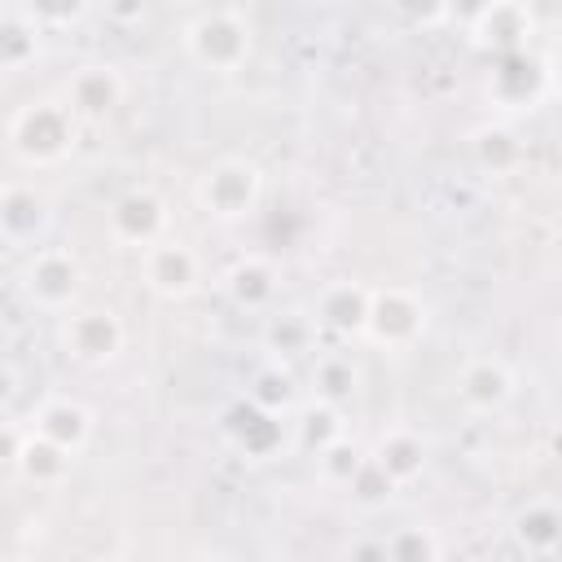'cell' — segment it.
Listing matches in <instances>:
<instances>
[{"label":"cell","instance_id":"obj_25","mask_svg":"<svg viewBox=\"0 0 562 562\" xmlns=\"http://www.w3.org/2000/svg\"><path fill=\"white\" fill-rule=\"evenodd\" d=\"M268 351L272 356H303V351H312V338H316V316H299V312H281V316H272V325H268Z\"/></svg>","mask_w":562,"mask_h":562},{"label":"cell","instance_id":"obj_11","mask_svg":"<svg viewBox=\"0 0 562 562\" xmlns=\"http://www.w3.org/2000/svg\"><path fill=\"white\" fill-rule=\"evenodd\" d=\"M162 228H167V206L149 189H132L110 206V237L123 241V246L145 250L162 237Z\"/></svg>","mask_w":562,"mask_h":562},{"label":"cell","instance_id":"obj_22","mask_svg":"<svg viewBox=\"0 0 562 562\" xmlns=\"http://www.w3.org/2000/svg\"><path fill=\"white\" fill-rule=\"evenodd\" d=\"M395 492H400V483L391 479V470L369 452L364 461H360V470L351 474V483H347V496H351V505H360L364 514H373V509H386L391 501H395Z\"/></svg>","mask_w":562,"mask_h":562},{"label":"cell","instance_id":"obj_32","mask_svg":"<svg viewBox=\"0 0 562 562\" xmlns=\"http://www.w3.org/2000/svg\"><path fill=\"white\" fill-rule=\"evenodd\" d=\"M145 4H149V0H101L105 18H110L114 26H136V22L145 18Z\"/></svg>","mask_w":562,"mask_h":562},{"label":"cell","instance_id":"obj_6","mask_svg":"<svg viewBox=\"0 0 562 562\" xmlns=\"http://www.w3.org/2000/svg\"><path fill=\"white\" fill-rule=\"evenodd\" d=\"M364 334L386 351H408L426 334V303L408 285H382L373 290Z\"/></svg>","mask_w":562,"mask_h":562},{"label":"cell","instance_id":"obj_20","mask_svg":"<svg viewBox=\"0 0 562 562\" xmlns=\"http://www.w3.org/2000/svg\"><path fill=\"white\" fill-rule=\"evenodd\" d=\"M356 386H360V369H356V360L347 351H321L312 360V391H316V400L342 404V400L356 395Z\"/></svg>","mask_w":562,"mask_h":562},{"label":"cell","instance_id":"obj_28","mask_svg":"<svg viewBox=\"0 0 562 562\" xmlns=\"http://www.w3.org/2000/svg\"><path fill=\"white\" fill-rule=\"evenodd\" d=\"M474 158H479V167H487V171H514L518 158H522V145H518V136H514L509 127H487V132H479V140H474Z\"/></svg>","mask_w":562,"mask_h":562},{"label":"cell","instance_id":"obj_33","mask_svg":"<svg viewBox=\"0 0 562 562\" xmlns=\"http://www.w3.org/2000/svg\"><path fill=\"white\" fill-rule=\"evenodd\" d=\"M400 9H408L417 18H443V0H400Z\"/></svg>","mask_w":562,"mask_h":562},{"label":"cell","instance_id":"obj_16","mask_svg":"<svg viewBox=\"0 0 562 562\" xmlns=\"http://www.w3.org/2000/svg\"><path fill=\"white\" fill-rule=\"evenodd\" d=\"M277 268L263 255H246L224 272V290L241 312H268L277 303Z\"/></svg>","mask_w":562,"mask_h":562},{"label":"cell","instance_id":"obj_29","mask_svg":"<svg viewBox=\"0 0 562 562\" xmlns=\"http://www.w3.org/2000/svg\"><path fill=\"white\" fill-rule=\"evenodd\" d=\"M443 544L439 536H430V527H400L395 536H386V558L400 562H422V558H439Z\"/></svg>","mask_w":562,"mask_h":562},{"label":"cell","instance_id":"obj_10","mask_svg":"<svg viewBox=\"0 0 562 562\" xmlns=\"http://www.w3.org/2000/svg\"><path fill=\"white\" fill-rule=\"evenodd\" d=\"M514 391H518L514 369L501 356H474L457 373V395L470 413H501L514 400Z\"/></svg>","mask_w":562,"mask_h":562},{"label":"cell","instance_id":"obj_23","mask_svg":"<svg viewBox=\"0 0 562 562\" xmlns=\"http://www.w3.org/2000/svg\"><path fill=\"white\" fill-rule=\"evenodd\" d=\"M40 22H31L22 9H13L9 18H4V35H0V61H4V70L9 75H18V70H26L35 57H40Z\"/></svg>","mask_w":562,"mask_h":562},{"label":"cell","instance_id":"obj_26","mask_svg":"<svg viewBox=\"0 0 562 562\" xmlns=\"http://www.w3.org/2000/svg\"><path fill=\"white\" fill-rule=\"evenodd\" d=\"M338 435H347L338 404H329V400H312V404L303 408V417H299V439H303L312 452H321V448L334 443Z\"/></svg>","mask_w":562,"mask_h":562},{"label":"cell","instance_id":"obj_7","mask_svg":"<svg viewBox=\"0 0 562 562\" xmlns=\"http://www.w3.org/2000/svg\"><path fill=\"white\" fill-rule=\"evenodd\" d=\"M4 461H9V470H18L26 483H35V487H57V483H66V474H70V465H75V452L57 448L53 439L35 435L31 426L22 430L18 422H9V426H4Z\"/></svg>","mask_w":562,"mask_h":562},{"label":"cell","instance_id":"obj_34","mask_svg":"<svg viewBox=\"0 0 562 562\" xmlns=\"http://www.w3.org/2000/svg\"><path fill=\"white\" fill-rule=\"evenodd\" d=\"M176 4H193V0H176Z\"/></svg>","mask_w":562,"mask_h":562},{"label":"cell","instance_id":"obj_30","mask_svg":"<svg viewBox=\"0 0 562 562\" xmlns=\"http://www.w3.org/2000/svg\"><path fill=\"white\" fill-rule=\"evenodd\" d=\"M18 9L40 26H66L88 9V0H22Z\"/></svg>","mask_w":562,"mask_h":562},{"label":"cell","instance_id":"obj_15","mask_svg":"<svg viewBox=\"0 0 562 562\" xmlns=\"http://www.w3.org/2000/svg\"><path fill=\"white\" fill-rule=\"evenodd\" d=\"M531 35V9L522 0H492V9L470 26V40L479 48H492L496 57L501 53H522Z\"/></svg>","mask_w":562,"mask_h":562},{"label":"cell","instance_id":"obj_17","mask_svg":"<svg viewBox=\"0 0 562 562\" xmlns=\"http://www.w3.org/2000/svg\"><path fill=\"white\" fill-rule=\"evenodd\" d=\"M487 97L505 110H527L540 97V70L527 61V53H501L487 79Z\"/></svg>","mask_w":562,"mask_h":562},{"label":"cell","instance_id":"obj_4","mask_svg":"<svg viewBox=\"0 0 562 562\" xmlns=\"http://www.w3.org/2000/svg\"><path fill=\"white\" fill-rule=\"evenodd\" d=\"M79 281H83L79 259L66 246H40V250H31V259L22 268V294H26V303L40 307V312H48V316H61V312L75 307Z\"/></svg>","mask_w":562,"mask_h":562},{"label":"cell","instance_id":"obj_3","mask_svg":"<svg viewBox=\"0 0 562 562\" xmlns=\"http://www.w3.org/2000/svg\"><path fill=\"white\" fill-rule=\"evenodd\" d=\"M259 198H263V171L250 158H220L193 184V202L220 224L246 220L259 206Z\"/></svg>","mask_w":562,"mask_h":562},{"label":"cell","instance_id":"obj_12","mask_svg":"<svg viewBox=\"0 0 562 562\" xmlns=\"http://www.w3.org/2000/svg\"><path fill=\"white\" fill-rule=\"evenodd\" d=\"M31 430L79 457V452L88 448V439H92V413H88L79 400H70V395H48V400L35 404Z\"/></svg>","mask_w":562,"mask_h":562},{"label":"cell","instance_id":"obj_19","mask_svg":"<svg viewBox=\"0 0 562 562\" xmlns=\"http://www.w3.org/2000/svg\"><path fill=\"white\" fill-rule=\"evenodd\" d=\"M514 536L527 553L536 558H549L562 549V509L549 505V501H531L514 514Z\"/></svg>","mask_w":562,"mask_h":562},{"label":"cell","instance_id":"obj_1","mask_svg":"<svg viewBox=\"0 0 562 562\" xmlns=\"http://www.w3.org/2000/svg\"><path fill=\"white\" fill-rule=\"evenodd\" d=\"M75 127H79V119L66 105V97H35V101L18 105V114L9 119V149L22 162L48 167L70 154Z\"/></svg>","mask_w":562,"mask_h":562},{"label":"cell","instance_id":"obj_5","mask_svg":"<svg viewBox=\"0 0 562 562\" xmlns=\"http://www.w3.org/2000/svg\"><path fill=\"white\" fill-rule=\"evenodd\" d=\"M123 338H127V329H123L119 312H110V307H70V312H61V325H57L61 351L88 369L110 364L123 351Z\"/></svg>","mask_w":562,"mask_h":562},{"label":"cell","instance_id":"obj_18","mask_svg":"<svg viewBox=\"0 0 562 562\" xmlns=\"http://www.w3.org/2000/svg\"><path fill=\"white\" fill-rule=\"evenodd\" d=\"M369 452L391 470V479H395L400 487L413 483V479L426 470V439H422L417 430H408V426H391V430H382L378 443H373Z\"/></svg>","mask_w":562,"mask_h":562},{"label":"cell","instance_id":"obj_8","mask_svg":"<svg viewBox=\"0 0 562 562\" xmlns=\"http://www.w3.org/2000/svg\"><path fill=\"white\" fill-rule=\"evenodd\" d=\"M123 92H127V83H123V75H119V66H110V61H88V66H79L75 75H70V83H66V105L75 110V119L79 123H101V119H110L119 105H123Z\"/></svg>","mask_w":562,"mask_h":562},{"label":"cell","instance_id":"obj_21","mask_svg":"<svg viewBox=\"0 0 562 562\" xmlns=\"http://www.w3.org/2000/svg\"><path fill=\"white\" fill-rule=\"evenodd\" d=\"M246 400L263 404L268 413H285V408H294L299 386H294V373L285 369L281 356H268V360L255 369V378H250V386H246Z\"/></svg>","mask_w":562,"mask_h":562},{"label":"cell","instance_id":"obj_2","mask_svg":"<svg viewBox=\"0 0 562 562\" xmlns=\"http://www.w3.org/2000/svg\"><path fill=\"white\" fill-rule=\"evenodd\" d=\"M184 53L193 66L211 70V75H237L250 61L255 35L250 22L237 9H206L184 26Z\"/></svg>","mask_w":562,"mask_h":562},{"label":"cell","instance_id":"obj_14","mask_svg":"<svg viewBox=\"0 0 562 562\" xmlns=\"http://www.w3.org/2000/svg\"><path fill=\"white\" fill-rule=\"evenodd\" d=\"M369 303H373L369 285H360V281H329L316 294V325L329 329V334H342V338L364 334Z\"/></svg>","mask_w":562,"mask_h":562},{"label":"cell","instance_id":"obj_13","mask_svg":"<svg viewBox=\"0 0 562 562\" xmlns=\"http://www.w3.org/2000/svg\"><path fill=\"white\" fill-rule=\"evenodd\" d=\"M224 435L237 452L263 461L281 448V413H268L263 404L255 400H237L228 413H224Z\"/></svg>","mask_w":562,"mask_h":562},{"label":"cell","instance_id":"obj_24","mask_svg":"<svg viewBox=\"0 0 562 562\" xmlns=\"http://www.w3.org/2000/svg\"><path fill=\"white\" fill-rule=\"evenodd\" d=\"M0 224H4V237H9V241L35 237V228L44 224V202L35 198V189L9 184V189H4V202H0Z\"/></svg>","mask_w":562,"mask_h":562},{"label":"cell","instance_id":"obj_9","mask_svg":"<svg viewBox=\"0 0 562 562\" xmlns=\"http://www.w3.org/2000/svg\"><path fill=\"white\" fill-rule=\"evenodd\" d=\"M198 255L189 250V246H180V241H154V246H145L140 250V277H145V285L158 294V299H189L193 290H198Z\"/></svg>","mask_w":562,"mask_h":562},{"label":"cell","instance_id":"obj_27","mask_svg":"<svg viewBox=\"0 0 562 562\" xmlns=\"http://www.w3.org/2000/svg\"><path fill=\"white\" fill-rule=\"evenodd\" d=\"M364 457H369V452H360V448L351 443V435H338L334 443H325V448L316 452V465H321V479H325L329 487H347Z\"/></svg>","mask_w":562,"mask_h":562},{"label":"cell","instance_id":"obj_31","mask_svg":"<svg viewBox=\"0 0 562 562\" xmlns=\"http://www.w3.org/2000/svg\"><path fill=\"white\" fill-rule=\"evenodd\" d=\"M487 9H492V0H443V18L457 22V26H465V31H470Z\"/></svg>","mask_w":562,"mask_h":562}]
</instances>
